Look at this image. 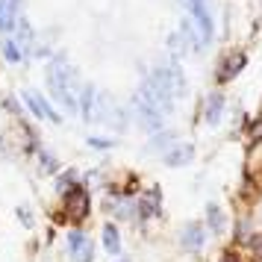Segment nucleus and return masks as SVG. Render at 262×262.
<instances>
[{
    "label": "nucleus",
    "mask_w": 262,
    "mask_h": 262,
    "mask_svg": "<svg viewBox=\"0 0 262 262\" xmlns=\"http://www.w3.org/2000/svg\"><path fill=\"white\" fill-rule=\"evenodd\" d=\"M221 109H224V97L221 95H209V100H206V121H209V124H218Z\"/></svg>",
    "instance_id": "nucleus-13"
},
{
    "label": "nucleus",
    "mask_w": 262,
    "mask_h": 262,
    "mask_svg": "<svg viewBox=\"0 0 262 262\" xmlns=\"http://www.w3.org/2000/svg\"><path fill=\"white\" fill-rule=\"evenodd\" d=\"M89 209H92V203H89V191H85L83 186L68 189V194H65V215H68L71 221H83L85 215H89Z\"/></svg>",
    "instance_id": "nucleus-3"
},
{
    "label": "nucleus",
    "mask_w": 262,
    "mask_h": 262,
    "mask_svg": "<svg viewBox=\"0 0 262 262\" xmlns=\"http://www.w3.org/2000/svg\"><path fill=\"white\" fill-rule=\"evenodd\" d=\"M191 156H194V150H191V144H180V147H171L165 156L168 165H186Z\"/></svg>",
    "instance_id": "nucleus-11"
},
{
    "label": "nucleus",
    "mask_w": 262,
    "mask_h": 262,
    "mask_svg": "<svg viewBox=\"0 0 262 262\" xmlns=\"http://www.w3.org/2000/svg\"><path fill=\"white\" fill-rule=\"evenodd\" d=\"M150 85H154L159 95H165L168 100L171 97H183L186 95V80H183V71L177 65H162L150 74Z\"/></svg>",
    "instance_id": "nucleus-2"
},
{
    "label": "nucleus",
    "mask_w": 262,
    "mask_h": 262,
    "mask_svg": "<svg viewBox=\"0 0 262 262\" xmlns=\"http://www.w3.org/2000/svg\"><path fill=\"white\" fill-rule=\"evenodd\" d=\"M203 245V227L201 224H186L183 227V248L198 250Z\"/></svg>",
    "instance_id": "nucleus-9"
},
{
    "label": "nucleus",
    "mask_w": 262,
    "mask_h": 262,
    "mask_svg": "<svg viewBox=\"0 0 262 262\" xmlns=\"http://www.w3.org/2000/svg\"><path fill=\"white\" fill-rule=\"evenodd\" d=\"M24 103L27 109L33 112V115H38V118H50V121H59V115L53 112V109L45 103V97H38L36 92H24Z\"/></svg>",
    "instance_id": "nucleus-7"
},
{
    "label": "nucleus",
    "mask_w": 262,
    "mask_h": 262,
    "mask_svg": "<svg viewBox=\"0 0 262 262\" xmlns=\"http://www.w3.org/2000/svg\"><path fill=\"white\" fill-rule=\"evenodd\" d=\"M221 224H224L221 209H218V206H209V227H212V230H221Z\"/></svg>",
    "instance_id": "nucleus-16"
},
{
    "label": "nucleus",
    "mask_w": 262,
    "mask_h": 262,
    "mask_svg": "<svg viewBox=\"0 0 262 262\" xmlns=\"http://www.w3.org/2000/svg\"><path fill=\"white\" fill-rule=\"evenodd\" d=\"M250 248H253V256L262 262V233L259 236H253V245H250Z\"/></svg>",
    "instance_id": "nucleus-20"
},
{
    "label": "nucleus",
    "mask_w": 262,
    "mask_h": 262,
    "mask_svg": "<svg viewBox=\"0 0 262 262\" xmlns=\"http://www.w3.org/2000/svg\"><path fill=\"white\" fill-rule=\"evenodd\" d=\"M92 256H95V245H92V242H85L83 250L77 253V262H92Z\"/></svg>",
    "instance_id": "nucleus-17"
},
{
    "label": "nucleus",
    "mask_w": 262,
    "mask_h": 262,
    "mask_svg": "<svg viewBox=\"0 0 262 262\" xmlns=\"http://www.w3.org/2000/svg\"><path fill=\"white\" fill-rule=\"evenodd\" d=\"M245 62H248V59H245V53H230V56L221 62L218 74H215V77H218V83H230V80L245 68Z\"/></svg>",
    "instance_id": "nucleus-6"
},
{
    "label": "nucleus",
    "mask_w": 262,
    "mask_h": 262,
    "mask_svg": "<svg viewBox=\"0 0 262 262\" xmlns=\"http://www.w3.org/2000/svg\"><path fill=\"white\" fill-rule=\"evenodd\" d=\"M221 262H242V259H238L236 253H227V256H224V259H221Z\"/></svg>",
    "instance_id": "nucleus-24"
},
{
    "label": "nucleus",
    "mask_w": 262,
    "mask_h": 262,
    "mask_svg": "<svg viewBox=\"0 0 262 262\" xmlns=\"http://www.w3.org/2000/svg\"><path fill=\"white\" fill-rule=\"evenodd\" d=\"M89 144H92V147H109L106 139H89Z\"/></svg>",
    "instance_id": "nucleus-23"
},
{
    "label": "nucleus",
    "mask_w": 262,
    "mask_h": 262,
    "mask_svg": "<svg viewBox=\"0 0 262 262\" xmlns=\"http://www.w3.org/2000/svg\"><path fill=\"white\" fill-rule=\"evenodd\" d=\"M201 3H206V0H201Z\"/></svg>",
    "instance_id": "nucleus-25"
},
{
    "label": "nucleus",
    "mask_w": 262,
    "mask_h": 262,
    "mask_svg": "<svg viewBox=\"0 0 262 262\" xmlns=\"http://www.w3.org/2000/svg\"><path fill=\"white\" fill-rule=\"evenodd\" d=\"M3 53H6V59H12V62L21 59V53H18V48H15V41H3Z\"/></svg>",
    "instance_id": "nucleus-18"
},
{
    "label": "nucleus",
    "mask_w": 262,
    "mask_h": 262,
    "mask_svg": "<svg viewBox=\"0 0 262 262\" xmlns=\"http://www.w3.org/2000/svg\"><path fill=\"white\" fill-rule=\"evenodd\" d=\"M85 242H89V238H85L83 233H80V230H74L71 236H68V248L74 250V256H77V253L83 250V245H85Z\"/></svg>",
    "instance_id": "nucleus-15"
},
{
    "label": "nucleus",
    "mask_w": 262,
    "mask_h": 262,
    "mask_svg": "<svg viewBox=\"0 0 262 262\" xmlns=\"http://www.w3.org/2000/svg\"><path fill=\"white\" fill-rule=\"evenodd\" d=\"M18 18V0H0V30H12Z\"/></svg>",
    "instance_id": "nucleus-8"
},
{
    "label": "nucleus",
    "mask_w": 262,
    "mask_h": 262,
    "mask_svg": "<svg viewBox=\"0 0 262 262\" xmlns=\"http://www.w3.org/2000/svg\"><path fill=\"white\" fill-rule=\"evenodd\" d=\"M186 3V9H189L191 15V21L189 24H194L198 30H201V38H203V45L212 38V15H209V9L203 6L201 0H183Z\"/></svg>",
    "instance_id": "nucleus-4"
},
{
    "label": "nucleus",
    "mask_w": 262,
    "mask_h": 262,
    "mask_svg": "<svg viewBox=\"0 0 262 262\" xmlns=\"http://www.w3.org/2000/svg\"><path fill=\"white\" fill-rule=\"evenodd\" d=\"M245 174H248L250 183L262 186V139L248 150V159H245Z\"/></svg>",
    "instance_id": "nucleus-5"
},
{
    "label": "nucleus",
    "mask_w": 262,
    "mask_h": 262,
    "mask_svg": "<svg viewBox=\"0 0 262 262\" xmlns=\"http://www.w3.org/2000/svg\"><path fill=\"white\" fill-rule=\"evenodd\" d=\"M48 85H50V92H53V97H56L68 112H77L74 74H71V68H68L62 59H56V62H50V65H48Z\"/></svg>",
    "instance_id": "nucleus-1"
},
{
    "label": "nucleus",
    "mask_w": 262,
    "mask_h": 262,
    "mask_svg": "<svg viewBox=\"0 0 262 262\" xmlns=\"http://www.w3.org/2000/svg\"><path fill=\"white\" fill-rule=\"evenodd\" d=\"M74 180H77V174H74V171H68V174H62V177H59V189H62V191H68V186H71Z\"/></svg>",
    "instance_id": "nucleus-19"
},
{
    "label": "nucleus",
    "mask_w": 262,
    "mask_h": 262,
    "mask_svg": "<svg viewBox=\"0 0 262 262\" xmlns=\"http://www.w3.org/2000/svg\"><path fill=\"white\" fill-rule=\"evenodd\" d=\"M103 248H106L109 253H118V250H121V245H118V230H115L112 224L103 227Z\"/></svg>",
    "instance_id": "nucleus-14"
},
{
    "label": "nucleus",
    "mask_w": 262,
    "mask_h": 262,
    "mask_svg": "<svg viewBox=\"0 0 262 262\" xmlns=\"http://www.w3.org/2000/svg\"><path fill=\"white\" fill-rule=\"evenodd\" d=\"M159 203H162L159 189H150L147 194H144V201H142V215H144V218H154V215H159Z\"/></svg>",
    "instance_id": "nucleus-12"
},
{
    "label": "nucleus",
    "mask_w": 262,
    "mask_h": 262,
    "mask_svg": "<svg viewBox=\"0 0 262 262\" xmlns=\"http://www.w3.org/2000/svg\"><path fill=\"white\" fill-rule=\"evenodd\" d=\"M41 168L45 171H56V159H50L48 154H41Z\"/></svg>",
    "instance_id": "nucleus-21"
},
{
    "label": "nucleus",
    "mask_w": 262,
    "mask_h": 262,
    "mask_svg": "<svg viewBox=\"0 0 262 262\" xmlns=\"http://www.w3.org/2000/svg\"><path fill=\"white\" fill-rule=\"evenodd\" d=\"M80 109H83L85 121H97V92L92 85L83 89V103H80Z\"/></svg>",
    "instance_id": "nucleus-10"
},
{
    "label": "nucleus",
    "mask_w": 262,
    "mask_h": 262,
    "mask_svg": "<svg viewBox=\"0 0 262 262\" xmlns=\"http://www.w3.org/2000/svg\"><path fill=\"white\" fill-rule=\"evenodd\" d=\"M18 218H21V224H27V227H30V224H33V215H30V212H27V209H24V206H21V209H18Z\"/></svg>",
    "instance_id": "nucleus-22"
}]
</instances>
